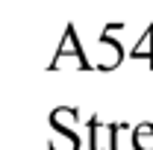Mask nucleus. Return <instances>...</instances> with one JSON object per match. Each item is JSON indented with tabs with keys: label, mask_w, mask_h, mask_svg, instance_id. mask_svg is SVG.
I'll return each instance as SVG.
<instances>
[]
</instances>
